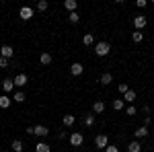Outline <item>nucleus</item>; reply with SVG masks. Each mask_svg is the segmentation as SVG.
I'll return each instance as SVG.
<instances>
[{"instance_id": "7", "label": "nucleus", "mask_w": 154, "mask_h": 152, "mask_svg": "<svg viewBox=\"0 0 154 152\" xmlns=\"http://www.w3.org/2000/svg\"><path fill=\"white\" fill-rule=\"evenodd\" d=\"M2 91H4V95H8L14 91V80H11V78H4L2 80Z\"/></svg>"}, {"instance_id": "24", "label": "nucleus", "mask_w": 154, "mask_h": 152, "mask_svg": "<svg viewBox=\"0 0 154 152\" xmlns=\"http://www.w3.org/2000/svg\"><path fill=\"white\" fill-rule=\"evenodd\" d=\"M39 62H41L43 66H48V64H51V56H49V54H41V56H39Z\"/></svg>"}, {"instance_id": "20", "label": "nucleus", "mask_w": 154, "mask_h": 152, "mask_svg": "<svg viewBox=\"0 0 154 152\" xmlns=\"http://www.w3.org/2000/svg\"><path fill=\"white\" fill-rule=\"evenodd\" d=\"M93 111H95V113H103V111H105V103H103V101H97L95 105H93Z\"/></svg>"}, {"instance_id": "21", "label": "nucleus", "mask_w": 154, "mask_h": 152, "mask_svg": "<svg viewBox=\"0 0 154 152\" xmlns=\"http://www.w3.org/2000/svg\"><path fill=\"white\" fill-rule=\"evenodd\" d=\"M131 39H134V43H140L144 39V33L142 31H134V33H131Z\"/></svg>"}, {"instance_id": "12", "label": "nucleus", "mask_w": 154, "mask_h": 152, "mask_svg": "<svg viewBox=\"0 0 154 152\" xmlns=\"http://www.w3.org/2000/svg\"><path fill=\"white\" fill-rule=\"evenodd\" d=\"M140 150H142V144L138 140H134V142L128 144V152H140Z\"/></svg>"}, {"instance_id": "9", "label": "nucleus", "mask_w": 154, "mask_h": 152, "mask_svg": "<svg viewBox=\"0 0 154 152\" xmlns=\"http://www.w3.org/2000/svg\"><path fill=\"white\" fill-rule=\"evenodd\" d=\"M33 134L39 136V138H45V136L49 134V129L45 128V126H35V128H33Z\"/></svg>"}, {"instance_id": "30", "label": "nucleus", "mask_w": 154, "mask_h": 152, "mask_svg": "<svg viewBox=\"0 0 154 152\" xmlns=\"http://www.w3.org/2000/svg\"><path fill=\"white\" fill-rule=\"evenodd\" d=\"M0 68H8V60L0 56Z\"/></svg>"}, {"instance_id": "5", "label": "nucleus", "mask_w": 154, "mask_h": 152, "mask_svg": "<svg viewBox=\"0 0 154 152\" xmlns=\"http://www.w3.org/2000/svg\"><path fill=\"white\" fill-rule=\"evenodd\" d=\"M12 80H14V86H19V88H23L25 84L29 82V78H27V74H17V76H14Z\"/></svg>"}, {"instance_id": "26", "label": "nucleus", "mask_w": 154, "mask_h": 152, "mask_svg": "<svg viewBox=\"0 0 154 152\" xmlns=\"http://www.w3.org/2000/svg\"><path fill=\"white\" fill-rule=\"evenodd\" d=\"M68 21H70L72 25L78 23V21H80V14H78V12H70V14H68Z\"/></svg>"}, {"instance_id": "1", "label": "nucleus", "mask_w": 154, "mask_h": 152, "mask_svg": "<svg viewBox=\"0 0 154 152\" xmlns=\"http://www.w3.org/2000/svg\"><path fill=\"white\" fill-rule=\"evenodd\" d=\"M109 51H111V45H109L107 41H99V43H95V54L99 56V58L109 56Z\"/></svg>"}, {"instance_id": "29", "label": "nucleus", "mask_w": 154, "mask_h": 152, "mask_svg": "<svg viewBox=\"0 0 154 152\" xmlns=\"http://www.w3.org/2000/svg\"><path fill=\"white\" fill-rule=\"evenodd\" d=\"M117 91H119V95H125V93H128V91H130V86H128V84H125V82H119Z\"/></svg>"}, {"instance_id": "16", "label": "nucleus", "mask_w": 154, "mask_h": 152, "mask_svg": "<svg viewBox=\"0 0 154 152\" xmlns=\"http://www.w3.org/2000/svg\"><path fill=\"white\" fill-rule=\"evenodd\" d=\"M111 82H113V74H111V72H105V74H103V76H101V84H111Z\"/></svg>"}, {"instance_id": "15", "label": "nucleus", "mask_w": 154, "mask_h": 152, "mask_svg": "<svg viewBox=\"0 0 154 152\" xmlns=\"http://www.w3.org/2000/svg\"><path fill=\"white\" fill-rule=\"evenodd\" d=\"M64 6H66V11L76 12V6H78V2H76V0H66V2H64Z\"/></svg>"}, {"instance_id": "23", "label": "nucleus", "mask_w": 154, "mask_h": 152, "mask_svg": "<svg viewBox=\"0 0 154 152\" xmlns=\"http://www.w3.org/2000/svg\"><path fill=\"white\" fill-rule=\"evenodd\" d=\"M11 148H12V152H23V142H21V140H14Z\"/></svg>"}, {"instance_id": "32", "label": "nucleus", "mask_w": 154, "mask_h": 152, "mask_svg": "<svg viewBox=\"0 0 154 152\" xmlns=\"http://www.w3.org/2000/svg\"><path fill=\"white\" fill-rule=\"evenodd\" d=\"M146 4H148V2H146V0H138V2H136V6H138V8H144V6H146Z\"/></svg>"}, {"instance_id": "19", "label": "nucleus", "mask_w": 154, "mask_h": 152, "mask_svg": "<svg viewBox=\"0 0 154 152\" xmlns=\"http://www.w3.org/2000/svg\"><path fill=\"white\" fill-rule=\"evenodd\" d=\"M123 101H128V103H134V101H136V91H128V93L123 95Z\"/></svg>"}, {"instance_id": "4", "label": "nucleus", "mask_w": 154, "mask_h": 152, "mask_svg": "<svg viewBox=\"0 0 154 152\" xmlns=\"http://www.w3.org/2000/svg\"><path fill=\"white\" fill-rule=\"evenodd\" d=\"M82 142H84V138H82L80 132H72V134H70V144H72V146H80Z\"/></svg>"}, {"instance_id": "8", "label": "nucleus", "mask_w": 154, "mask_h": 152, "mask_svg": "<svg viewBox=\"0 0 154 152\" xmlns=\"http://www.w3.org/2000/svg\"><path fill=\"white\" fill-rule=\"evenodd\" d=\"M0 56L6 58V60H11L12 56H14V49H12L11 45H2V47H0Z\"/></svg>"}, {"instance_id": "11", "label": "nucleus", "mask_w": 154, "mask_h": 152, "mask_svg": "<svg viewBox=\"0 0 154 152\" xmlns=\"http://www.w3.org/2000/svg\"><path fill=\"white\" fill-rule=\"evenodd\" d=\"M11 103H12V99L8 95H2V97H0V109H8Z\"/></svg>"}, {"instance_id": "25", "label": "nucleus", "mask_w": 154, "mask_h": 152, "mask_svg": "<svg viewBox=\"0 0 154 152\" xmlns=\"http://www.w3.org/2000/svg\"><path fill=\"white\" fill-rule=\"evenodd\" d=\"M123 105H125V101H123V99H115V101H113V109H115V111H121Z\"/></svg>"}, {"instance_id": "10", "label": "nucleus", "mask_w": 154, "mask_h": 152, "mask_svg": "<svg viewBox=\"0 0 154 152\" xmlns=\"http://www.w3.org/2000/svg\"><path fill=\"white\" fill-rule=\"evenodd\" d=\"M82 72H84V68H82V64H78V62L70 66V74H72V76H80Z\"/></svg>"}, {"instance_id": "22", "label": "nucleus", "mask_w": 154, "mask_h": 152, "mask_svg": "<svg viewBox=\"0 0 154 152\" xmlns=\"http://www.w3.org/2000/svg\"><path fill=\"white\" fill-rule=\"evenodd\" d=\"M25 99H27V97H25L23 91H17V93H14V97H12V101H17V103H23Z\"/></svg>"}, {"instance_id": "31", "label": "nucleus", "mask_w": 154, "mask_h": 152, "mask_svg": "<svg viewBox=\"0 0 154 152\" xmlns=\"http://www.w3.org/2000/svg\"><path fill=\"white\" fill-rule=\"evenodd\" d=\"M105 152H119V148H117V146H113V144H109V146L105 148Z\"/></svg>"}, {"instance_id": "28", "label": "nucleus", "mask_w": 154, "mask_h": 152, "mask_svg": "<svg viewBox=\"0 0 154 152\" xmlns=\"http://www.w3.org/2000/svg\"><path fill=\"white\" fill-rule=\"evenodd\" d=\"M84 126L93 128V126H95V115H86V117H84Z\"/></svg>"}, {"instance_id": "33", "label": "nucleus", "mask_w": 154, "mask_h": 152, "mask_svg": "<svg viewBox=\"0 0 154 152\" xmlns=\"http://www.w3.org/2000/svg\"><path fill=\"white\" fill-rule=\"evenodd\" d=\"M128 115H136V107H134V105L128 107Z\"/></svg>"}, {"instance_id": "13", "label": "nucleus", "mask_w": 154, "mask_h": 152, "mask_svg": "<svg viewBox=\"0 0 154 152\" xmlns=\"http://www.w3.org/2000/svg\"><path fill=\"white\" fill-rule=\"evenodd\" d=\"M134 134H136V140H138V138H146V136H148V128H146V126H140Z\"/></svg>"}, {"instance_id": "2", "label": "nucleus", "mask_w": 154, "mask_h": 152, "mask_svg": "<svg viewBox=\"0 0 154 152\" xmlns=\"http://www.w3.org/2000/svg\"><path fill=\"white\" fill-rule=\"evenodd\" d=\"M95 146L99 150H105L107 146H109V136H107V134H99L95 138Z\"/></svg>"}, {"instance_id": "17", "label": "nucleus", "mask_w": 154, "mask_h": 152, "mask_svg": "<svg viewBox=\"0 0 154 152\" xmlns=\"http://www.w3.org/2000/svg\"><path fill=\"white\" fill-rule=\"evenodd\" d=\"M82 43L84 45H95V37H93V33H86V35L82 37Z\"/></svg>"}, {"instance_id": "27", "label": "nucleus", "mask_w": 154, "mask_h": 152, "mask_svg": "<svg viewBox=\"0 0 154 152\" xmlns=\"http://www.w3.org/2000/svg\"><path fill=\"white\" fill-rule=\"evenodd\" d=\"M48 0H39V2H37V8H39V12H43V11H48Z\"/></svg>"}, {"instance_id": "18", "label": "nucleus", "mask_w": 154, "mask_h": 152, "mask_svg": "<svg viewBox=\"0 0 154 152\" xmlns=\"http://www.w3.org/2000/svg\"><path fill=\"white\" fill-rule=\"evenodd\" d=\"M62 121H64V126H66V128H70V126H74L76 117H74V115H64V119H62Z\"/></svg>"}, {"instance_id": "6", "label": "nucleus", "mask_w": 154, "mask_h": 152, "mask_svg": "<svg viewBox=\"0 0 154 152\" xmlns=\"http://www.w3.org/2000/svg\"><path fill=\"white\" fill-rule=\"evenodd\" d=\"M19 17H21L23 21H29V19L33 17V8H31V6H23V8L19 11Z\"/></svg>"}, {"instance_id": "14", "label": "nucleus", "mask_w": 154, "mask_h": 152, "mask_svg": "<svg viewBox=\"0 0 154 152\" xmlns=\"http://www.w3.org/2000/svg\"><path fill=\"white\" fill-rule=\"evenodd\" d=\"M35 152H51V148H49V144H45V142H37Z\"/></svg>"}, {"instance_id": "3", "label": "nucleus", "mask_w": 154, "mask_h": 152, "mask_svg": "<svg viewBox=\"0 0 154 152\" xmlns=\"http://www.w3.org/2000/svg\"><path fill=\"white\" fill-rule=\"evenodd\" d=\"M146 25H148V21H146V17H142V14H138V17L134 19V27H136V31H142Z\"/></svg>"}]
</instances>
